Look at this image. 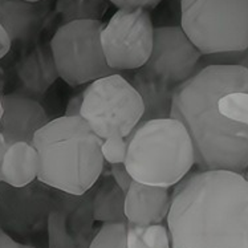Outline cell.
I'll list each match as a JSON object with an SVG mask.
<instances>
[{"label": "cell", "instance_id": "8", "mask_svg": "<svg viewBox=\"0 0 248 248\" xmlns=\"http://www.w3.org/2000/svg\"><path fill=\"white\" fill-rule=\"evenodd\" d=\"M154 26L149 11L121 8L101 31V46L113 71H137L146 65L154 44Z\"/></svg>", "mask_w": 248, "mask_h": 248}, {"label": "cell", "instance_id": "31", "mask_svg": "<svg viewBox=\"0 0 248 248\" xmlns=\"http://www.w3.org/2000/svg\"><path fill=\"white\" fill-rule=\"evenodd\" d=\"M244 177H246V178H247V179H248V167H247V170L244 171Z\"/></svg>", "mask_w": 248, "mask_h": 248}, {"label": "cell", "instance_id": "5", "mask_svg": "<svg viewBox=\"0 0 248 248\" xmlns=\"http://www.w3.org/2000/svg\"><path fill=\"white\" fill-rule=\"evenodd\" d=\"M181 27L203 56L248 48V0H179Z\"/></svg>", "mask_w": 248, "mask_h": 248}, {"label": "cell", "instance_id": "6", "mask_svg": "<svg viewBox=\"0 0 248 248\" xmlns=\"http://www.w3.org/2000/svg\"><path fill=\"white\" fill-rule=\"evenodd\" d=\"M143 102L133 84L113 73L84 89L81 117L101 140L127 138L142 122Z\"/></svg>", "mask_w": 248, "mask_h": 248}, {"label": "cell", "instance_id": "13", "mask_svg": "<svg viewBox=\"0 0 248 248\" xmlns=\"http://www.w3.org/2000/svg\"><path fill=\"white\" fill-rule=\"evenodd\" d=\"M170 204L169 188L133 181L125 197V217L137 226H155L167 219Z\"/></svg>", "mask_w": 248, "mask_h": 248}, {"label": "cell", "instance_id": "1", "mask_svg": "<svg viewBox=\"0 0 248 248\" xmlns=\"http://www.w3.org/2000/svg\"><path fill=\"white\" fill-rule=\"evenodd\" d=\"M166 222L171 248H248V179L230 170L187 174Z\"/></svg>", "mask_w": 248, "mask_h": 248}, {"label": "cell", "instance_id": "14", "mask_svg": "<svg viewBox=\"0 0 248 248\" xmlns=\"http://www.w3.org/2000/svg\"><path fill=\"white\" fill-rule=\"evenodd\" d=\"M133 86L143 102L142 122L155 118L171 117L174 91L177 86L147 66L137 69L133 77Z\"/></svg>", "mask_w": 248, "mask_h": 248}, {"label": "cell", "instance_id": "29", "mask_svg": "<svg viewBox=\"0 0 248 248\" xmlns=\"http://www.w3.org/2000/svg\"><path fill=\"white\" fill-rule=\"evenodd\" d=\"M1 116H3V102H1V96H0V121H1Z\"/></svg>", "mask_w": 248, "mask_h": 248}, {"label": "cell", "instance_id": "12", "mask_svg": "<svg viewBox=\"0 0 248 248\" xmlns=\"http://www.w3.org/2000/svg\"><path fill=\"white\" fill-rule=\"evenodd\" d=\"M89 248H171V243L162 224L137 226L121 222L102 224Z\"/></svg>", "mask_w": 248, "mask_h": 248}, {"label": "cell", "instance_id": "18", "mask_svg": "<svg viewBox=\"0 0 248 248\" xmlns=\"http://www.w3.org/2000/svg\"><path fill=\"white\" fill-rule=\"evenodd\" d=\"M125 197L126 194L114 182L111 175H107L93 194L94 220L102 224L127 222L125 217Z\"/></svg>", "mask_w": 248, "mask_h": 248}, {"label": "cell", "instance_id": "27", "mask_svg": "<svg viewBox=\"0 0 248 248\" xmlns=\"http://www.w3.org/2000/svg\"><path fill=\"white\" fill-rule=\"evenodd\" d=\"M8 146H10V145L7 143L4 136L0 132V170H1V165H3V161H4V155L5 153H7Z\"/></svg>", "mask_w": 248, "mask_h": 248}, {"label": "cell", "instance_id": "26", "mask_svg": "<svg viewBox=\"0 0 248 248\" xmlns=\"http://www.w3.org/2000/svg\"><path fill=\"white\" fill-rule=\"evenodd\" d=\"M11 46H12V39L10 33L0 24V60L10 52Z\"/></svg>", "mask_w": 248, "mask_h": 248}, {"label": "cell", "instance_id": "24", "mask_svg": "<svg viewBox=\"0 0 248 248\" xmlns=\"http://www.w3.org/2000/svg\"><path fill=\"white\" fill-rule=\"evenodd\" d=\"M82 102H84V91L81 93H77L73 97H71V100L68 101L65 108V114L64 116L69 117H78L81 116V108Z\"/></svg>", "mask_w": 248, "mask_h": 248}, {"label": "cell", "instance_id": "25", "mask_svg": "<svg viewBox=\"0 0 248 248\" xmlns=\"http://www.w3.org/2000/svg\"><path fill=\"white\" fill-rule=\"evenodd\" d=\"M0 248H36L30 244H21L16 242L15 239H12L5 232L3 228L0 227Z\"/></svg>", "mask_w": 248, "mask_h": 248}, {"label": "cell", "instance_id": "11", "mask_svg": "<svg viewBox=\"0 0 248 248\" xmlns=\"http://www.w3.org/2000/svg\"><path fill=\"white\" fill-rule=\"evenodd\" d=\"M3 116L0 132L8 145L33 141L35 134L51 121L44 108L35 98L23 93L1 94Z\"/></svg>", "mask_w": 248, "mask_h": 248}, {"label": "cell", "instance_id": "23", "mask_svg": "<svg viewBox=\"0 0 248 248\" xmlns=\"http://www.w3.org/2000/svg\"><path fill=\"white\" fill-rule=\"evenodd\" d=\"M113 5H116L118 10L121 8H126V10H132V8H143V10H153L155 8L162 0H109Z\"/></svg>", "mask_w": 248, "mask_h": 248}, {"label": "cell", "instance_id": "30", "mask_svg": "<svg viewBox=\"0 0 248 248\" xmlns=\"http://www.w3.org/2000/svg\"><path fill=\"white\" fill-rule=\"evenodd\" d=\"M26 1H31V3H39V1H43V0H26Z\"/></svg>", "mask_w": 248, "mask_h": 248}, {"label": "cell", "instance_id": "15", "mask_svg": "<svg viewBox=\"0 0 248 248\" xmlns=\"http://www.w3.org/2000/svg\"><path fill=\"white\" fill-rule=\"evenodd\" d=\"M21 85L32 96H43L59 78L51 46H37L17 62Z\"/></svg>", "mask_w": 248, "mask_h": 248}, {"label": "cell", "instance_id": "21", "mask_svg": "<svg viewBox=\"0 0 248 248\" xmlns=\"http://www.w3.org/2000/svg\"><path fill=\"white\" fill-rule=\"evenodd\" d=\"M102 157L109 165L125 163L127 154V140L122 137H110L102 140Z\"/></svg>", "mask_w": 248, "mask_h": 248}, {"label": "cell", "instance_id": "9", "mask_svg": "<svg viewBox=\"0 0 248 248\" xmlns=\"http://www.w3.org/2000/svg\"><path fill=\"white\" fill-rule=\"evenodd\" d=\"M48 214V248H89L93 231V195L62 193Z\"/></svg>", "mask_w": 248, "mask_h": 248}, {"label": "cell", "instance_id": "10", "mask_svg": "<svg viewBox=\"0 0 248 248\" xmlns=\"http://www.w3.org/2000/svg\"><path fill=\"white\" fill-rule=\"evenodd\" d=\"M202 57L182 27H158L154 30L152 56L145 66L178 86L197 73Z\"/></svg>", "mask_w": 248, "mask_h": 248}, {"label": "cell", "instance_id": "4", "mask_svg": "<svg viewBox=\"0 0 248 248\" xmlns=\"http://www.w3.org/2000/svg\"><path fill=\"white\" fill-rule=\"evenodd\" d=\"M126 140L125 166L136 182L172 187L195 165L193 140L177 118L141 122Z\"/></svg>", "mask_w": 248, "mask_h": 248}, {"label": "cell", "instance_id": "22", "mask_svg": "<svg viewBox=\"0 0 248 248\" xmlns=\"http://www.w3.org/2000/svg\"><path fill=\"white\" fill-rule=\"evenodd\" d=\"M110 175L114 179V182L122 188V191L126 194L129 187L132 186L133 179L130 172L127 171L125 163H116V165H110Z\"/></svg>", "mask_w": 248, "mask_h": 248}, {"label": "cell", "instance_id": "28", "mask_svg": "<svg viewBox=\"0 0 248 248\" xmlns=\"http://www.w3.org/2000/svg\"><path fill=\"white\" fill-rule=\"evenodd\" d=\"M3 86H4V72L0 68V92L3 91Z\"/></svg>", "mask_w": 248, "mask_h": 248}, {"label": "cell", "instance_id": "16", "mask_svg": "<svg viewBox=\"0 0 248 248\" xmlns=\"http://www.w3.org/2000/svg\"><path fill=\"white\" fill-rule=\"evenodd\" d=\"M40 157L31 142H15L8 146L0 170V182L24 187L37 179Z\"/></svg>", "mask_w": 248, "mask_h": 248}, {"label": "cell", "instance_id": "17", "mask_svg": "<svg viewBox=\"0 0 248 248\" xmlns=\"http://www.w3.org/2000/svg\"><path fill=\"white\" fill-rule=\"evenodd\" d=\"M39 3L0 0V24L10 33L12 41L30 40L37 32L44 16Z\"/></svg>", "mask_w": 248, "mask_h": 248}, {"label": "cell", "instance_id": "2", "mask_svg": "<svg viewBox=\"0 0 248 248\" xmlns=\"http://www.w3.org/2000/svg\"><path fill=\"white\" fill-rule=\"evenodd\" d=\"M232 92H248L247 68L206 65L174 91L171 117L187 129L202 171L247 170L248 126L228 120L218 108L219 100Z\"/></svg>", "mask_w": 248, "mask_h": 248}, {"label": "cell", "instance_id": "19", "mask_svg": "<svg viewBox=\"0 0 248 248\" xmlns=\"http://www.w3.org/2000/svg\"><path fill=\"white\" fill-rule=\"evenodd\" d=\"M109 3V0H57L56 11L64 24L75 20H101Z\"/></svg>", "mask_w": 248, "mask_h": 248}, {"label": "cell", "instance_id": "3", "mask_svg": "<svg viewBox=\"0 0 248 248\" xmlns=\"http://www.w3.org/2000/svg\"><path fill=\"white\" fill-rule=\"evenodd\" d=\"M32 145L40 157L37 181L48 187L84 195L101 177L102 140L81 116L51 120L36 133Z\"/></svg>", "mask_w": 248, "mask_h": 248}, {"label": "cell", "instance_id": "20", "mask_svg": "<svg viewBox=\"0 0 248 248\" xmlns=\"http://www.w3.org/2000/svg\"><path fill=\"white\" fill-rule=\"evenodd\" d=\"M218 108L228 120L248 126V92L228 93L219 100Z\"/></svg>", "mask_w": 248, "mask_h": 248}, {"label": "cell", "instance_id": "7", "mask_svg": "<svg viewBox=\"0 0 248 248\" xmlns=\"http://www.w3.org/2000/svg\"><path fill=\"white\" fill-rule=\"evenodd\" d=\"M104 26L101 20H75L56 31L49 46L59 76L68 85L91 84L116 73L102 51Z\"/></svg>", "mask_w": 248, "mask_h": 248}]
</instances>
